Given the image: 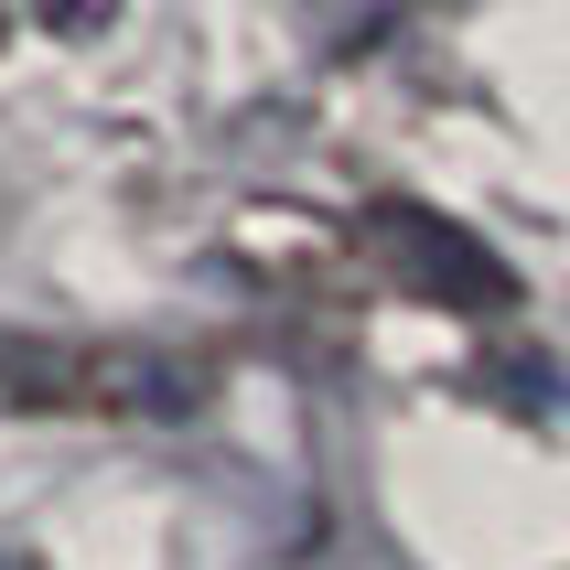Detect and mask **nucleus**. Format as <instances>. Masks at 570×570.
Wrapping results in <instances>:
<instances>
[{"instance_id":"3","label":"nucleus","mask_w":570,"mask_h":570,"mask_svg":"<svg viewBox=\"0 0 570 570\" xmlns=\"http://www.w3.org/2000/svg\"><path fill=\"white\" fill-rule=\"evenodd\" d=\"M0 570H32V560H0Z\"/></svg>"},{"instance_id":"2","label":"nucleus","mask_w":570,"mask_h":570,"mask_svg":"<svg viewBox=\"0 0 570 570\" xmlns=\"http://www.w3.org/2000/svg\"><path fill=\"white\" fill-rule=\"evenodd\" d=\"M0 420H65V334L0 323Z\"/></svg>"},{"instance_id":"1","label":"nucleus","mask_w":570,"mask_h":570,"mask_svg":"<svg viewBox=\"0 0 570 570\" xmlns=\"http://www.w3.org/2000/svg\"><path fill=\"white\" fill-rule=\"evenodd\" d=\"M355 248L377 258L399 291H420V302H452V313H507V302H517V269L484 248L474 226L431 216V205H366Z\"/></svg>"}]
</instances>
